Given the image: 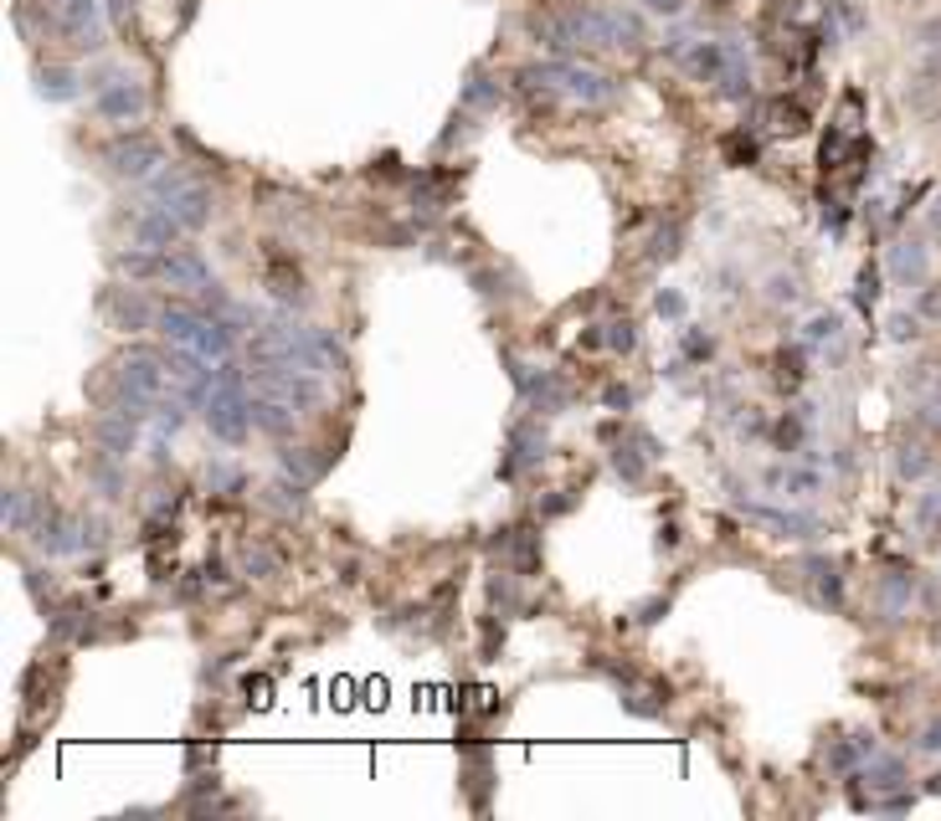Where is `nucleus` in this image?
<instances>
[{
    "mask_svg": "<svg viewBox=\"0 0 941 821\" xmlns=\"http://www.w3.org/2000/svg\"><path fill=\"white\" fill-rule=\"evenodd\" d=\"M915 314L927 318V324H941V283H931V288L915 293Z\"/></svg>",
    "mask_w": 941,
    "mask_h": 821,
    "instance_id": "obj_43",
    "label": "nucleus"
},
{
    "mask_svg": "<svg viewBox=\"0 0 941 821\" xmlns=\"http://www.w3.org/2000/svg\"><path fill=\"white\" fill-rule=\"evenodd\" d=\"M82 477H88V488L98 493V498H124L129 493V477H124V463L119 457H108V452H94L88 463H82Z\"/></svg>",
    "mask_w": 941,
    "mask_h": 821,
    "instance_id": "obj_18",
    "label": "nucleus"
},
{
    "mask_svg": "<svg viewBox=\"0 0 941 821\" xmlns=\"http://www.w3.org/2000/svg\"><path fill=\"white\" fill-rule=\"evenodd\" d=\"M268 288L278 304H304V278L294 267H268Z\"/></svg>",
    "mask_w": 941,
    "mask_h": 821,
    "instance_id": "obj_36",
    "label": "nucleus"
},
{
    "mask_svg": "<svg viewBox=\"0 0 941 821\" xmlns=\"http://www.w3.org/2000/svg\"><path fill=\"white\" fill-rule=\"evenodd\" d=\"M927 226H931V237H937V241H941V200H937V206H931V216H927Z\"/></svg>",
    "mask_w": 941,
    "mask_h": 821,
    "instance_id": "obj_55",
    "label": "nucleus"
},
{
    "mask_svg": "<svg viewBox=\"0 0 941 821\" xmlns=\"http://www.w3.org/2000/svg\"><path fill=\"white\" fill-rule=\"evenodd\" d=\"M915 422L927 426V432H941V396H927L915 406Z\"/></svg>",
    "mask_w": 941,
    "mask_h": 821,
    "instance_id": "obj_45",
    "label": "nucleus"
},
{
    "mask_svg": "<svg viewBox=\"0 0 941 821\" xmlns=\"http://www.w3.org/2000/svg\"><path fill=\"white\" fill-rule=\"evenodd\" d=\"M715 93L726 98V103H746L752 98V57H746L741 41H731V62L721 72V82H715Z\"/></svg>",
    "mask_w": 941,
    "mask_h": 821,
    "instance_id": "obj_21",
    "label": "nucleus"
},
{
    "mask_svg": "<svg viewBox=\"0 0 941 821\" xmlns=\"http://www.w3.org/2000/svg\"><path fill=\"white\" fill-rule=\"evenodd\" d=\"M911 524H915L921 534H941V488H927L921 498H915Z\"/></svg>",
    "mask_w": 941,
    "mask_h": 821,
    "instance_id": "obj_35",
    "label": "nucleus"
},
{
    "mask_svg": "<svg viewBox=\"0 0 941 821\" xmlns=\"http://www.w3.org/2000/svg\"><path fill=\"white\" fill-rule=\"evenodd\" d=\"M206 488L222 493V498H237V493H247V473L237 463H222V457H212V463H206Z\"/></svg>",
    "mask_w": 941,
    "mask_h": 821,
    "instance_id": "obj_29",
    "label": "nucleus"
},
{
    "mask_svg": "<svg viewBox=\"0 0 941 821\" xmlns=\"http://www.w3.org/2000/svg\"><path fill=\"white\" fill-rule=\"evenodd\" d=\"M160 283H170L175 293H190V298H202L206 288H212V263H206L196 247H170V253L160 257Z\"/></svg>",
    "mask_w": 941,
    "mask_h": 821,
    "instance_id": "obj_8",
    "label": "nucleus"
},
{
    "mask_svg": "<svg viewBox=\"0 0 941 821\" xmlns=\"http://www.w3.org/2000/svg\"><path fill=\"white\" fill-rule=\"evenodd\" d=\"M94 447L124 463V457H129V452L139 447V422H135V416H124V410L108 406L104 416L94 422Z\"/></svg>",
    "mask_w": 941,
    "mask_h": 821,
    "instance_id": "obj_14",
    "label": "nucleus"
},
{
    "mask_svg": "<svg viewBox=\"0 0 941 821\" xmlns=\"http://www.w3.org/2000/svg\"><path fill=\"white\" fill-rule=\"evenodd\" d=\"M546 452H551V437H546V426L540 422H520L510 432V447H504V463H499V477L510 483V477H520L525 467L546 463Z\"/></svg>",
    "mask_w": 941,
    "mask_h": 821,
    "instance_id": "obj_10",
    "label": "nucleus"
},
{
    "mask_svg": "<svg viewBox=\"0 0 941 821\" xmlns=\"http://www.w3.org/2000/svg\"><path fill=\"white\" fill-rule=\"evenodd\" d=\"M37 498H31L27 488H6V504H0V514H6V534H16V540H27L31 518H37Z\"/></svg>",
    "mask_w": 941,
    "mask_h": 821,
    "instance_id": "obj_27",
    "label": "nucleus"
},
{
    "mask_svg": "<svg viewBox=\"0 0 941 821\" xmlns=\"http://www.w3.org/2000/svg\"><path fill=\"white\" fill-rule=\"evenodd\" d=\"M890 467L901 483H931L941 473V457L931 452V442H901V447L890 452Z\"/></svg>",
    "mask_w": 941,
    "mask_h": 821,
    "instance_id": "obj_16",
    "label": "nucleus"
},
{
    "mask_svg": "<svg viewBox=\"0 0 941 821\" xmlns=\"http://www.w3.org/2000/svg\"><path fill=\"white\" fill-rule=\"evenodd\" d=\"M263 504L273 508V514H304V504H310V483H298V477H288L283 473L278 483H268V488H263Z\"/></svg>",
    "mask_w": 941,
    "mask_h": 821,
    "instance_id": "obj_26",
    "label": "nucleus"
},
{
    "mask_svg": "<svg viewBox=\"0 0 941 821\" xmlns=\"http://www.w3.org/2000/svg\"><path fill=\"white\" fill-rule=\"evenodd\" d=\"M844 339V318L839 314H813L803 324V345L807 349H823V345H839Z\"/></svg>",
    "mask_w": 941,
    "mask_h": 821,
    "instance_id": "obj_32",
    "label": "nucleus"
},
{
    "mask_svg": "<svg viewBox=\"0 0 941 821\" xmlns=\"http://www.w3.org/2000/svg\"><path fill=\"white\" fill-rule=\"evenodd\" d=\"M860 781H870V791L901 795L905 785H911V775H905V760L901 755H870L860 765Z\"/></svg>",
    "mask_w": 941,
    "mask_h": 821,
    "instance_id": "obj_20",
    "label": "nucleus"
},
{
    "mask_svg": "<svg viewBox=\"0 0 941 821\" xmlns=\"http://www.w3.org/2000/svg\"><path fill=\"white\" fill-rule=\"evenodd\" d=\"M685 349H689V359H710L715 355V339H710V334H699V329H689L685 334Z\"/></svg>",
    "mask_w": 941,
    "mask_h": 821,
    "instance_id": "obj_46",
    "label": "nucleus"
},
{
    "mask_svg": "<svg viewBox=\"0 0 941 821\" xmlns=\"http://www.w3.org/2000/svg\"><path fill=\"white\" fill-rule=\"evenodd\" d=\"M114 385L129 390V396L160 400L165 385H170V365H165L160 349H124L119 365H114Z\"/></svg>",
    "mask_w": 941,
    "mask_h": 821,
    "instance_id": "obj_5",
    "label": "nucleus"
},
{
    "mask_svg": "<svg viewBox=\"0 0 941 821\" xmlns=\"http://www.w3.org/2000/svg\"><path fill=\"white\" fill-rule=\"evenodd\" d=\"M243 575H253V581L278 575V555H273L268 544H243Z\"/></svg>",
    "mask_w": 941,
    "mask_h": 821,
    "instance_id": "obj_37",
    "label": "nucleus"
},
{
    "mask_svg": "<svg viewBox=\"0 0 941 821\" xmlns=\"http://www.w3.org/2000/svg\"><path fill=\"white\" fill-rule=\"evenodd\" d=\"M108 16H114V21H129V16H135V0H108Z\"/></svg>",
    "mask_w": 941,
    "mask_h": 821,
    "instance_id": "obj_54",
    "label": "nucleus"
},
{
    "mask_svg": "<svg viewBox=\"0 0 941 821\" xmlns=\"http://www.w3.org/2000/svg\"><path fill=\"white\" fill-rule=\"evenodd\" d=\"M726 62H731V41H695L685 52V72L695 82H721Z\"/></svg>",
    "mask_w": 941,
    "mask_h": 821,
    "instance_id": "obj_19",
    "label": "nucleus"
},
{
    "mask_svg": "<svg viewBox=\"0 0 941 821\" xmlns=\"http://www.w3.org/2000/svg\"><path fill=\"white\" fill-rule=\"evenodd\" d=\"M736 514L772 534H782V540H819L823 534L819 514H803V508H772V504H756V498H736Z\"/></svg>",
    "mask_w": 941,
    "mask_h": 821,
    "instance_id": "obj_6",
    "label": "nucleus"
},
{
    "mask_svg": "<svg viewBox=\"0 0 941 821\" xmlns=\"http://www.w3.org/2000/svg\"><path fill=\"white\" fill-rule=\"evenodd\" d=\"M180 237H186V226L175 221L165 206L139 211L135 226H129V241H135V247H149V253H170V247H180Z\"/></svg>",
    "mask_w": 941,
    "mask_h": 821,
    "instance_id": "obj_11",
    "label": "nucleus"
},
{
    "mask_svg": "<svg viewBox=\"0 0 941 821\" xmlns=\"http://www.w3.org/2000/svg\"><path fill=\"white\" fill-rule=\"evenodd\" d=\"M612 473L628 483V488H644V477H648V452H638V447H628V442H618L612 447Z\"/></svg>",
    "mask_w": 941,
    "mask_h": 821,
    "instance_id": "obj_31",
    "label": "nucleus"
},
{
    "mask_svg": "<svg viewBox=\"0 0 941 821\" xmlns=\"http://www.w3.org/2000/svg\"><path fill=\"white\" fill-rule=\"evenodd\" d=\"M149 463L155 467L170 463V432H155V437H149Z\"/></svg>",
    "mask_w": 941,
    "mask_h": 821,
    "instance_id": "obj_48",
    "label": "nucleus"
},
{
    "mask_svg": "<svg viewBox=\"0 0 941 821\" xmlns=\"http://www.w3.org/2000/svg\"><path fill=\"white\" fill-rule=\"evenodd\" d=\"M915 750H921V755H941V714L931 719V724H921V734H915Z\"/></svg>",
    "mask_w": 941,
    "mask_h": 821,
    "instance_id": "obj_44",
    "label": "nucleus"
},
{
    "mask_svg": "<svg viewBox=\"0 0 941 821\" xmlns=\"http://www.w3.org/2000/svg\"><path fill=\"white\" fill-rule=\"evenodd\" d=\"M927 795H941V775H931V781H927Z\"/></svg>",
    "mask_w": 941,
    "mask_h": 821,
    "instance_id": "obj_56",
    "label": "nucleus"
},
{
    "mask_svg": "<svg viewBox=\"0 0 941 821\" xmlns=\"http://www.w3.org/2000/svg\"><path fill=\"white\" fill-rule=\"evenodd\" d=\"M767 488L772 493H793V498H813V493H823V473H819V467H772Z\"/></svg>",
    "mask_w": 941,
    "mask_h": 821,
    "instance_id": "obj_24",
    "label": "nucleus"
},
{
    "mask_svg": "<svg viewBox=\"0 0 941 821\" xmlns=\"http://www.w3.org/2000/svg\"><path fill=\"white\" fill-rule=\"evenodd\" d=\"M654 308H659L664 318H685V298H679V293H659V298H654Z\"/></svg>",
    "mask_w": 941,
    "mask_h": 821,
    "instance_id": "obj_50",
    "label": "nucleus"
},
{
    "mask_svg": "<svg viewBox=\"0 0 941 821\" xmlns=\"http://www.w3.org/2000/svg\"><path fill=\"white\" fill-rule=\"evenodd\" d=\"M160 257L165 253H149V247H129V253H119V273L135 283H160Z\"/></svg>",
    "mask_w": 941,
    "mask_h": 821,
    "instance_id": "obj_30",
    "label": "nucleus"
},
{
    "mask_svg": "<svg viewBox=\"0 0 941 821\" xmlns=\"http://www.w3.org/2000/svg\"><path fill=\"white\" fill-rule=\"evenodd\" d=\"M577 504V498H571V488L561 493V498H551V504H540V518H556V514H566V508Z\"/></svg>",
    "mask_w": 941,
    "mask_h": 821,
    "instance_id": "obj_52",
    "label": "nucleus"
},
{
    "mask_svg": "<svg viewBox=\"0 0 941 821\" xmlns=\"http://www.w3.org/2000/svg\"><path fill=\"white\" fill-rule=\"evenodd\" d=\"M149 190H155V206H165V211L186 226V231H202V226H212V216H216L212 190H206L202 180H190L180 165H170V170L155 175V180H149Z\"/></svg>",
    "mask_w": 941,
    "mask_h": 821,
    "instance_id": "obj_3",
    "label": "nucleus"
},
{
    "mask_svg": "<svg viewBox=\"0 0 941 821\" xmlns=\"http://www.w3.org/2000/svg\"><path fill=\"white\" fill-rule=\"evenodd\" d=\"M777 442H782L787 452H793L797 442H803V422H797V416H793V422H782V426H777Z\"/></svg>",
    "mask_w": 941,
    "mask_h": 821,
    "instance_id": "obj_51",
    "label": "nucleus"
},
{
    "mask_svg": "<svg viewBox=\"0 0 941 821\" xmlns=\"http://www.w3.org/2000/svg\"><path fill=\"white\" fill-rule=\"evenodd\" d=\"M679 241H685V226L664 221L659 231L648 237V263H674V257H679Z\"/></svg>",
    "mask_w": 941,
    "mask_h": 821,
    "instance_id": "obj_34",
    "label": "nucleus"
},
{
    "mask_svg": "<svg viewBox=\"0 0 941 821\" xmlns=\"http://www.w3.org/2000/svg\"><path fill=\"white\" fill-rule=\"evenodd\" d=\"M807 575H813V591L829 611H844V575H839V560L829 555H813L807 560Z\"/></svg>",
    "mask_w": 941,
    "mask_h": 821,
    "instance_id": "obj_23",
    "label": "nucleus"
},
{
    "mask_svg": "<svg viewBox=\"0 0 941 821\" xmlns=\"http://www.w3.org/2000/svg\"><path fill=\"white\" fill-rule=\"evenodd\" d=\"M602 329H607V349H612V355H633V349H638V324H633V318H612Z\"/></svg>",
    "mask_w": 941,
    "mask_h": 821,
    "instance_id": "obj_39",
    "label": "nucleus"
},
{
    "mask_svg": "<svg viewBox=\"0 0 941 821\" xmlns=\"http://www.w3.org/2000/svg\"><path fill=\"white\" fill-rule=\"evenodd\" d=\"M206 308L202 304H160L155 329L165 334V345H196V329H202Z\"/></svg>",
    "mask_w": 941,
    "mask_h": 821,
    "instance_id": "obj_17",
    "label": "nucleus"
},
{
    "mask_svg": "<svg viewBox=\"0 0 941 821\" xmlns=\"http://www.w3.org/2000/svg\"><path fill=\"white\" fill-rule=\"evenodd\" d=\"M108 324L124 334H139V329H155V318H160V304H149L139 288H119L108 293Z\"/></svg>",
    "mask_w": 941,
    "mask_h": 821,
    "instance_id": "obj_12",
    "label": "nucleus"
},
{
    "mask_svg": "<svg viewBox=\"0 0 941 821\" xmlns=\"http://www.w3.org/2000/svg\"><path fill=\"white\" fill-rule=\"evenodd\" d=\"M47 632H52V642H88L94 636V611H82V606L57 611Z\"/></svg>",
    "mask_w": 941,
    "mask_h": 821,
    "instance_id": "obj_28",
    "label": "nucleus"
},
{
    "mask_svg": "<svg viewBox=\"0 0 941 821\" xmlns=\"http://www.w3.org/2000/svg\"><path fill=\"white\" fill-rule=\"evenodd\" d=\"M689 0H648V11H659V16H679Z\"/></svg>",
    "mask_w": 941,
    "mask_h": 821,
    "instance_id": "obj_53",
    "label": "nucleus"
},
{
    "mask_svg": "<svg viewBox=\"0 0 941 821\" xmlns=\"http://www.w3.org/2000/svg\"><path fill=\"white\" fill-rule=\"evenodd\" d=\"M915 601H921V585H915L911 570H885L874 581V616L880 622H905Z\"/></svg>",
    "mask_w": 941,
    "mask_h": 821,
    "instance_id": "obj_9",
    "label": "nucleus"
},
{
    "mask_svg": "<svg viewBox=\"0 0 941 821\" xmlns=\"http://www.w3.org/2000/svg\"><path fill=\"white\" fill-rule=\"evenodd\" d=\"M890 283L895 288H921L931 273V247L921 237H901L895 247H890Z\"/></svg>",
    "mask_w": 941,
    "mask_h": 821,
    "instance_id": "obj_13",
    "label": "nucleus"
},
{
    "mask_svg": "<svg viewBox=\"0 0 941 821\" xmlns=\"http://www.w3.org/2000/svg\"><path fill=\"white\" fill-rule=\"evenodd\" d=\"M278 467L288 477H298V483H310V488H314V483L330 473V452H320V447H283Z\"/></svg>",
    "mask_w": 941,
    "mask_h": 821,
    "instance_id": "obj_22",
    "label": "nucleus"
},
{
    "mask_svg": "<svg viewBox=\"0 0 941 821\" xmlns=\"http://www.w3.org/2000/svg\"><path fill=\"white\" fill-rule=\"evenodd\" d=\"M499 103V82L489 78L484 67H473L469 82H463V108H494Z\"/></svg>",
    "mask_w": 941,
    "mask_h": 821,
    "instance_id": "obj_33",
    "label": "nucleus"
},
{
    "mask_svg": "<svg viewBox=\"0 0 941 821\" xmlns=\"http://www.w3.org/2000/svg\"><path fill=\"white\" fill-rule=\"evenodd\" d=\"M294 422H298V406H288V400H278V396H263V390H253V426L263 432V437L288 442V437H294Z\"/></svg>",
    "mask_w": 941,
    "mask_h": 821,
    "instance_id": "obj_15",
    "label": "nucleus"
},
{
    "mask_svg": "<svg viewBox=\"0 0 941 821\" xmlns=\"http://www.w3.org/2000/svg\"><path fill=\"white\" fill-rule=\"evenodd\" d=\"M854 304L870 314L880 304V267H860V288H854Z\"/></svg>",
    "mask_w": 941,
    "mask_h": 821,
    "instance_id": "obj_42",
    "label": "nucleus"
},
{
    "mask_svg": "<svg viewBox=\"0 0 941 821\" xmlns=\"http://www.w3.org/2000/svg\"><path fill=\"white\" fill-rule=\"evenodd\" d=\"M94 108H98V119L104 123H139L145 119V108H149V93H145V82H135L129 72H94Z\"/></svg>",
    "mask_w": 941,
    "mask_h": 821,
    "instance_id": "obj_4",
    "label": "nucleus"
},
{
    "mask_svg": "<svg viewBox=\"0 0 941 821\" xmlns=\"http://www.w3.org/2000/svg\"><path fill=\"white\" fill-rule=\"evenodd\" d=\"M253 380H216L212 396H206L202 416H206V432H212L216 442H227V447H243L247 437H253V390H247Z\"/></svg>",
    "mask_w": 941,
    "mask_h": 821,
    "instance_id": "obj_2",
    "label": "nucleus"
},
{
    "mask_svg": "<svg viewBox=\"0 0 941 821\" xmlns=\"http://www.w3.org/2000/svg\"><path fill=\"white\" fill-rule=\"evenodd\" d=\"M37 93L47 98V103H72V98L82 93L78 67H41V72H37Z\"/></svg>",
    "mask_w": 941,
    "mask_h": 821,
    "instance_id": "obj_25",
    "label": "nucleus"
},
{
    "mask_svg": "<svg viewBox=\"0 0 941 821\" xmlns=\"http://www.w3.org/2000/svg\"><path fill=\"white\" fill-rule=\"evenodd\" d=\"M108 170L119 175V180H155L165 165V145L135 133V139H119V145H108Z\"/></svg>",
    "mask_w": 941,
    "mask_h": 821,
    "instance_id": "obj_7",
    "label": "nucleus"
},
{
    "mask_svg": "<svg viewBox=\"0 0 941 821\" xmlns=\"http://www.w3.org/2000/svg\"><path fill=\"white\" fill-rule=\"evenodd\" d=\"M767 298H772V304H797V298H803V283H797L793 273H772V278H767Z\"/></svg>",
    "mask_w": 941,
    "mask_h": 821,
    "instance_id": "obj_41",
    "label": "nucleus"
},
{
    "mask_svg": "<svg viewBox=\"0 0 941 821\" xmlns=\"http://www.w3.org/2000/svg\"><path fill=\"white\" fill-rule=\"evenodd\" d=\"M602 406H607V410H633V390H628V385H607V390H602Z\"/></svg>",
    "mask_w": 941,
    "mask_h": 821,
    "instance_id": "obj_47",
    "label": "nucleus"
},
{
    "mask_svg": "<svg viewBox=\"0 0 941 821\" xmlns=\"http://www.w3.org/2000/svg\"><path fill=\"white\" fill-rule=\"evenodd\" d=\"M186 406H190V400L180 396V390L160 396V406H155V426H160V432H180V426H186Z\"/></svg>",
    "mask_w": 941,
    "mask_h": 821,
    "instance_id": "obj_38",
    "label": "nucleus"
},
{
    "mask_svg": "<svg viewBox=\"0 0 941 821\" xmlns=\"http://www.w3.org/2000/svg\"><path fill=\"white\" fill-rule=\"evenodd\" d=\"M525 82L540 88V93H561V98H571V103H587V108H602L623 93L618 78H607V72H597V67L571 62V57H546V62H536L530 72H525Z\"/></svg>",
    "mask_w": 941,
    "mask_h": 821,
    "instance_id": "obj_1",
    "label": "nucleus"
},
{
    "mask_svg": "<svg viewBox=\"0 0 941 821\" xmlns=\"http://www.w3.org/2000/svg\"><path fill=\"white\" fill-rule=\"evenodd\" d=\"M664 616H669V601H659V596H654V601H644V606H638V622H644V626L664 622Z\"/></svg>",
    "mask_w": 941,
    "mask_h": 821,
    "instance_id": "obj_49",
    "label": "nucleus"
},
{
    "mask_svg": "<svg viewBox=\"0 0 941 821\" xmlns=\"http://www.w3.org/2000/svg\"><path fill=\"white\" fill-rule=\"evenodd\" d=\"M921 324H927V318L911 308V314H890L885 329H890V339H895V345H911V339H921Z\"/></svg>",
    "mask_w": 941,
    "mask_h": 821,
    "instance_id": "obj_40",
    "label": "nucleus"
}]
</instances>
